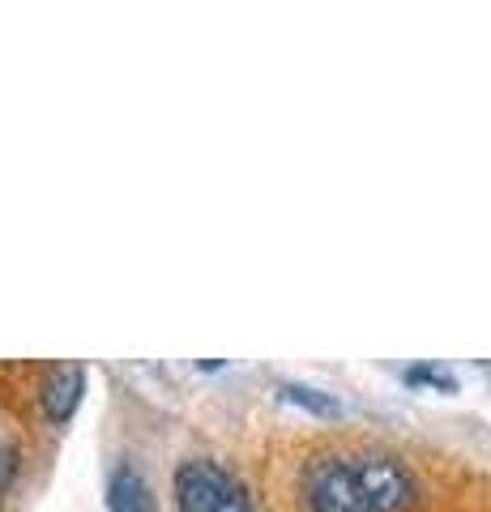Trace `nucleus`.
Segmentation results:
<instances>
[{
  "label": "nucleus",
  "instance_id": "f257e3e1",
  "mask_svg": "<svg viewBox=\"0 0 491 512\" xmlns=\"http://www.w3.org/2000/svg\"><path fill=\"white\" fill-rule=\"evenodd\" d=\"M415 478L389 453H334L304 470V512H406Z\"/></svg>",
  "mask_w": 491,
  "mask_h": 512
},
{
  "label": "nucleus",
  "instance_id": "f03ea898",
  "mask_svg": "<svg viewBox=\"0 0 491 512\" xmlns=\"http://www.w3.org/2000/svg\"><path fill=\"white\" fill-rule=\"evenodd\" d=\"M176 512H252L244 483L210 457H188L176 470Z\"/></svg>",
  "mask_w": 491,
  "mask_h": 512
},
{
  "label": "nucleus",
  "instance_id": "7ed1b4c3",
  "mask_svg": "<svg viewBox=\"0 0 491 512\" xmlns=\"http://www.w3.org/2000/svg\"><path fill=\"white\" fill-rule=\"evenodd\" d=\"M82 389H86V367L82 363H56L47 367V376L39 384V406L52 423H69L73 410L82 406Z\"/></svg>",
  "mask_w": 491,
  "mask_h": 512
},
{
  "label": "nucleus",
  "instance_id": "20e7f679",
  "mask_svg": "<svg viewBox=\"0 0 491 512\" xmlns=\"http://www.w3.org/2000/svg\"><path fill=\"white\" fill-rule=\"evenodd\" d=\"M107 508L112 512H158V500L150 483L133 466H116L112 483H107Z\"/></svg>",
  "mask_w": 491,
  "mask_h": 512
},
{
  "label": "nucleus",
  "instance_id": "39448f33",
  "mask_svg": "<svg viewBox=\"0 0 491 512\" xmlns=\"http://www.w3.org/2000/svg\"><path fill=\"white\" fill-rule=\"evenodd\" d=\"M282 397H287V402L308 406V410H316V414H338L334 397H321L316 389H308V384H282Z\"/></svg>",
  "mask_w": 491,
  "mask_h": 512
},
{
  "label": "nucleus",
  "instance_id": "423d86ee",
  "mask_svg": "<svg viewBox=\"0 0 491 512\" xmlns=\"http://www.w3.org/2000/svg\"><path fill=\"white\" fill-rule=\"evenodd\" d=\"M18 461H22L18 444H13V440H0V495H5V491L13 487V478H18Z\"/></svg>",
  "mask_w": 491,
  "mask_h": 512
},
{
  "label": "nucleus",
  "instance_id": "0eeeda50",
  "mask_svg": "<svg viewBox=\"0 0 491 512\" xmlns=\"http://www.w3.org/2000/svg\"><path fill=\"white\" fill-rule=\"evenodd\" d=\"M406 380H410V384H440V389H445V393H453V389H457V384H453V376L436 372V367H410V372H406Z\"/></svg>",
  "mask_w": 491,
  "mask_h": 512
}]
</instances>
